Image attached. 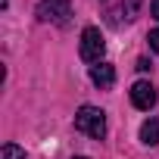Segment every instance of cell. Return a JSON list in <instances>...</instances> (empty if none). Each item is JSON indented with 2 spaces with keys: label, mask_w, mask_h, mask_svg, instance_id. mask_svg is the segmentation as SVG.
Wrapping results in <instances>:
<instances>
[{
  "label": "cell",
  "mask_w": 159,
  "mask_h": 159,
  "mask_svg": "<svg viewBox=\"0 0 159 159\" xmlns=\"http://www.w3.org/2000/svg\"><path fill=\"white\" fill-rule=\"evenodd\" d=\"M140 10V0H125V19H134Z\"/></svg>",
  "instance_id": "cell-8"
},
{
  "label": "cell",
  "mask_w": 159,
  "mask_h": 159,
  "mask_svg": "<svg viewBox=\"0 0 159 159\" xmlns=\"http://www.w3.org/2000/svg\"><path fill=\"white\" fill-rule=\"evenodd\" d=\"M75 159H88V156H75Z\"/></svg>",
  "instance_id": "cell-11"
},
{
  "label": "cell",
  "mask_w": 159,
  "mask_h": 159,
  "mask_svg": "<svg viewBox=\"0 0 159 159\" xmlns=\"http://www.w3.org/2000/svg\"><path fill=\"white\" fill-rule=\"evenodd\" d=\"M147 41H150V47H153V50H156V53H159V28H153V31H150V38H147Z\"/></svg>",
  "instance_id": "cell-9"
},
{
  "label": "cell",
  "mask_w": 159,
  "mask_h": 159,
  "mask_svg": "<svg viewBox=\"0 0 159 159\" xmlns=\"http://www.w3.org/2000/svg\"><path fill=\"white\" fill-rule=\"evenodd\" d=\"M131 103H134L137 109H153V106H156V88H153L150 81H137V84L131 88Z\"/></svg>",
  "instance_id": "cell-4"
},
{
  "label": "cell",
  "mask_w": 159,
  "mask_h": 159,
  "mask_svg": "<svg viewBox=\"0 0 159 159\" xmlns=\"http://www.w3.org/2000/svg\"><path fill=\"white\" fill-rule=\"evenodd\" d=\"M69 16H72V3L69 0H41L38 3V19L41 22L69 25Z\"/></svg>",
  "instance_id": "cell-3"
},
{
  "label": "cell",
  "mask_w": 159,
  "mask_h": 159,
  "mask_svg": "<svg viewBox=\"0 0 159 159\" xmlns=\"http://www.w3.org/2000/svg\"><path fill=\"white\" fill-rule=\"evenodd\" d=\"M3 159H25V150L16 143H3Z\"/></svg>",
  "instance_id": "cell-7"
},
{
  "label": "cell",
  "mask_w": 159,
  "mask_h": 159,
  "mask_svg": "<svg viewBox=\"0 0 159 159\" xmlns=\"http://www.w3.org/2000/svg\"><path fill=\"white\" fill-rule=\"evenodd\" d=\"M91 81L97 84V88H112L116 84V69L109 66V62H100V66H91Z\"/></svg>",
  "instance_id": "cell-5"
},
{
  "label": "cell",
  "mask_w": 159,
  "mask_h": 159,
  "mask_svg": "<svg viewBox=\"0 0 159 159\" xmlns=\"http://www.w3.org/2000/svg\"><path fill=\"white\" fill-rule=\"evenodd\" d=\"M78 53H81L84 62H100V59H103V53H106V41H103V34H100L97 25H88V28L81 31Z\"/></svg>",
  "instance_id": "cell-2"
},
{
  "label": "cell",
  "mask_w": 159,
  "mask_h": 159,
  "mask_svg": "<svg viewBox=\"0 0 159 159\" xmlns=\"http://www.w3.org/2000/svg\"><path fill=\"white\" fill-rule=\"evenodd\" d=\"M140 140H143L147 147H156V143H159V116H153V119H147V122L140 125Z\"/></svg>",
  "instance_id": "cell-6"
},
{
  "label": "cell",
  "mask_w": 159,
  "mask_h": 159,
  "mask_svg": "<svg viewBox=\"0 0 159 159\" xmlns=\"http://www.w3.org/2000/svg\"><path fill=\"white\" fill-rule=\"evenodd\" d=\"M150 13H153V19H159V0H153V3H150Z\"/></svg>",
  "instance_id": "cell-10"
},
{
  "label": "cell",
  "mask_w": 159,
  "mask_h": 159,
  "mask_svg": "<svg viewBox=\"0 0 159 159\" xmlns=\"http://www.w3.org/2000/svg\"><path fill=\"white\" fill-rule=\"evenodd\" d=\"M75 131H81V134H88L94 140H103V134H106V116H103V109L81 106L78 116H75Z\"/></svg>",
  "instance_id": "cell-1"
}]
</instances>
